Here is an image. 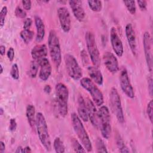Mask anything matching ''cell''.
Listing matches in <instances>:
<instances>
[{
    "instance_id": "6da1fadb",
    "label": "cell",
    "mask_w": 153,
    "mask_h": 153,
    "mask_svg": "<svg viewBox=\"0 0 153 153\" xmlns=\"http://www.w3.org/2000/svg\"><path fill=\"white\" fill-rule=\"evenodd\" d=\"M71 117L73 128L79 139L81 143L83 145L87 151L90 152L92 150L91 142L87 132L82 123L81 120L76 113L71 114Z\"/></svg>"
},
{
    "instance_id": "7a4b0ae2",
    "label": "cell",
    "mask_w": 153,
    "mask_h": 153,
    "mask_svg": "<svg viewBox=\"0 0 153 153\" xmlns=\"http://www.w3.org/2000/svg\"><path fill=\"white\" fill-rule=\"evenodd\" d=\"M36 130L41 144L47 151H50L51 148L50 137L46 120L41 112L36 114Z\"/></svg>"
},
{
    "instance_id": "3957f363",
    "label": "cell",
    "mask_w": 153,
    "mask_h": 153,
    "mask_svg": "<svg viewBox=\"0 0 153 153\" xmlns=\"http://www.w3.org/2000/svg\"><path fill=\"white\" fill-rule=\"evenodd\" d=\"M48 45L51 59L56 68H59L62 62V51L59 39L54 30L49 32Z\"/></svg>"
},
{
    "instance_id": "277c9868",
    "label": "cell",
    "mask_w": 153,
    "mask_h": 153,
    "mask_svg": "<svg viewBox=\"0 0 153 153\" xmlns=\"http://www.w3.org/2000/svg\"><path fill=\"white\" fill-rule=\"evenodd\" d=\"M98 112L99 127L102 136L106 139H109L111 134V125L109 111L106 106H100Z\"/></svg>"
},
{
    "instance_id": "5b68a950",
    "label": "cell",
    "mask_w": 153,
    "mask_h": 153,
    "mask_svg": "<svg viewBox=\"0 0 153 153\" xmlns=\"http://www.w3.org/2000/svg\"><path fill=\"white\" fill-rule=\"evenodd\" d=\"M56 98L60 115L64 117L68 114V103L69 99V90L66 85L59 82L55 87Z\"/></svg>"
},
{
    "instance_id": "8992f818",
    "label": "cell",
    "mask_w": 153,
    "mask_h": 153,
    "mask_svg": "<svg viewBox=\"0 0 153 153\" xmlns=\"http://www.w3.org/2000/svg\"><path fill=\"white\" fill-rule=\"evenodd\" d=\"M80 85L91 95L94 103L100 106L103 103V96L102 91L96 86L95 83L89 78L84 77L80 79Z\"/></svg>"
},
{
    "instance_id": "52a82bcc",
    "label": "cell",
    "mask_w": 153,
    "mask_h": 153,
    "mask_svg": "<svg viewBox=\"0 0 153 153\" xmlns=\"http://www.w3.org/2000/svg\"><path fill=\"white\" fill-rule=\"evenodd\" d=\"M85 39L87 49L91 61L94 66L99 68L100 64V53L96 44L95 36L93 32L88 31L85 33Z\"/></svg>"
},
{
    "instance_id": "ba28073f",
    "label": "cell",
    "mask_w": 153,
    "mask_h": 153,
    "mask_svg": "<svg viewBox=\"0 0 153 153\" xmlns=\"http://www.w3.org/2000/svg\"><path fill=\"white\" fill-rule=\"evenodd\" d=\"M109 102L112 111L115 114L117 120L119 123L123 124L124 122V112L120 95L115 87H112L109 93Z\"/></svg>"
},
{
    "instance_id": "9c48e42d",
    "label": "cell",
    "mask_w": 153,
    "mask_h": 153,
    "mask_svg": "<svg viewBox=\"0 0 153 153\" xmlns=\"http://www.w3.org/2000/svg\"><path fill=\"white\" fill-rule=\"evenodd\" d=\"M67 72L69 76L74 80H79L82 76V69L76 59L71 54H66L64 57Z\"/></svg>"
},
{
    "instance_id": "30bf717a",
    "label": "cell",
    "mask_w": 153,
    "mask_h": 153,
    "mask_svg": "<svg viewBox=\"0 0 153 153\" xmlns=\"http://www.w3.org/2000/svg\"><path fill=\"white\" fill-rule=\"evenodd\" d=\"M120 84L121 88L123 93L129 98L134 97V91L130 82L127 71L126 68H123L120 71Z\"/></svg>"
},
{
    "instance_id": "8fae6325",
    "label": "cell",
    "mask_w": 153,
    "mask_h": 153,
    "mask_svg": "<svg viewBox=\"0 0 153 153\" xmlns=\"http://www.w3.org/2000/svg\"><path fill=\"white\" fill-rule=\"evenodd\" d=\"M143 46L145 59L148 69L150 72L152 70V39L148 32H145L143 36Z\"/></svg>"
},
{
    "instance_id": "7c38bea8",
    "label": "cell",
    "mask_w": 153,
    "mask_h": 153,
    "mask_svg": "<svg viewBox=\"0 0 153 153\" xmlns=\"http://www.w3.org/2000/svg\"><path fill=\"white\" fill-rule=\"evenodd\" d=\"M57 16L63 31L69 32L71 27V19L68 9L65 7H59L57 9Z\"/></svg>"
},
{
    "instance_id": "4fadbf2b",
    "label": "cell",
    "mask_w": 153,
    "mask_h": 153,
    "mask_svg": "<svg viewBox=\"0 0 153 153\" xmlns=\"http://www.w3.org/2000/svg\"><path fill=\"white\" fill-rule=\"evenodd\" d=\"M110 40L112 49L115 54L118 57H121L124 53V47L117 30L114 27H111L110 30Z\"/></svg>"
},
{
    "instance_id": "5bb4252c",
    "label": "cell",
    "mask_w": 153,
    "mask_h": 153,
    "mask_svg": "<svg viewBox=\"0 0 153 153\" xmlns=\"http://www.w3.org/2000/svg\"><path fill=\"white\" fill-rule=\"evenodd\" d=\"M103 60L106 69L112 74H115L119 71V65L117 57L109 51H106L103 54Z\"/></svg>"
},
{
    "instance_id": "9a60e30c",
    "label": "cell",
    "mask_w": 153,
    "mask_h": 153,
    "mask_svg": "<svg viewBox=\"0 0 153 153\" xmlns=\"http://www.w3.org/2000/svg\"><path fill=\"white\" fill-rule=\"evenodd\" d=\"M126 36L130 50L134 56L137 54V44L134 30L131 23H127L125 27Z\"/></svg>"
},
{
    "instance_id": "2e32d148",
    "label": "cell",
    "mask_w": 153,
    "mask_h": 153,
    "mask_svg": "<svg viewBox=\"0 0 153 153\" xmlns=\"http://www.w3.org/2000/svg\"><path fill=\"white\" fill-rule=\"evenodd\" d=\"M69 4L75 19L79 22L83 21L85 16V13L82 2L79 0H71L69 1Z\"/></svg>"
},
{
    "instance_id": "e0dca14e",
    "label": "cell",
    "mask_w": 153,
    "mask_h": 153,
    "mask_svg": "<svg viewBox=\"0 0 153 153\" xmlns=\"http://www.w3.org/2000/svg\"><path fill=\"white\" fill-rule=\"evenodd\" d=\"M38 62L40 67L39 77L42 81H45L49 78L51 74V65L49 60L45 57L38 60Z\"/></svg>"
},
{
    "instance_id": "ac0fdd59",
    "label": "cell",
    "mask_w": 153,
    "mask_h": 153,
    "mask_svg": "<svg viewBox=\"0 0 153 153\" xmlns=\"http://www.w3.org/2000/svg\"><path fill=\"white\" fill-rule=\"evenodd\" d=\"M87 112L88 115V120H90V122L93 126L96 128H99V121H98V112L96 108L95 104L90 99H88L86 101Z\"/></svg>"
},
{
    "instance_id": "d6986e66",
    "label": "cell",
    "mask_w": 153,
    "mask_h": 153,
    "mask_svg": "<svg viewBox=\"0 0 153 153\" xmlns=\"http://www.w3.org/2000/svg\"><path fill=\"white\" fill-rule=\"evenodd\" d=\"M77 103L78 117L82 121L84 122H87L88 120V115L87 112V104L85 100L81 94H79L78 96Z\"/></svg>"
},
{
    "instance_id": "ffe728a7",
    "label": "cell",
    "mask_w": 153,
    "mask_h": 153,
    "mask_svg": "<svg viewBox=\"0 0 153 153\" xmlns=\"http://www.w3.org/2000/svg\"><path fill=\"white\" fill-rule=\"evenodd\" d=\"M47 48L45 44H38L32 49L31 56L33 60L38 61L45 58L47 55Z\"/></svg>"
},
{
    "instance_id": "44dd1931",
    "label": "cell",
    "mask_w": 153,
    "mask_h": 153,
    "mask_svg": "<svg viewBox=\"0 0 153 153\" xmlns=\"http://www.w3.org/2000/svg\"><path fill=\"white\" fill-rule=\"evenodd\" d=\"M35 24L36 28V41L38 42H40L44 39V38L45 36V25L42 19L38 16H35Z\"/></svg>"
},
{
    "instance_id": "7402d4cb",
    "label": "cell",
    "mask_w": 153,
    "mask_h": 153,
    "mask_svg": "<svg viewBox=\"0 0 153 153\" xmlns=\"http://www.w3.org/2000/svg\"><path fill=\"white\" fill-rule=\"evenodd\" d=\"M88 73L91 79L94 83L101 85L103 82V78L100 71L95 66H88L87 68Z\"/></svg>"
},
{
    "instance_id": "603a6c76",
    "label": "cell",
    "mask_w": 153,
    "mask_h": 153,
    "mask_svg": "<svg viewBox=\"0 0 153 153\" xmlns=\"http://www.w3.org/2000/svg\"><path fill=\"white\" fill-rule=\"evenodd\" d=\"M26 115L29 124L33 130H36V115L35 108L33 105L29 104L26 109Z\"/></svg>"
},
{
    "instance_id": "cb8c5ba5",
    "label": "cell",
    "mask_w": 153,
    "mask_h": 153,
    "mask_svg": "<svg viewBox=\"0 0 153 153\" xmlns=\"http://www.w3.org/2000/svg\"><path fill=\"white\" fill-rule=\"evenodd\" d=\"M39 66V65L38 61L33 60V61L31 62L27 71L28 75L30 78H35L36 76Z\"/></svg>"
},
{
    "instance_id": "d4e9b609",
    "label": "cell",
    "mask_w": 153,
    "mask_h": 153,
    "mask_svg": "<svg viewBox=\"0 0 153 153\" xmlns=\"http://www.w3.org/2000/svg\"><path fill=\"white\" fill-rule=\"evenodd\" d=\"M20 36L24 42L26 44H29L33 38L34 32L30 29H23L20 32Z\"/></svg>"
},
{
    "instance_id": "484cf974",
    "label": "cell",
    "mask_w": 153,
    "mask_h": 153,
    "mask_svg": "<svg viewBox=\"0 0 153 153\" xmlns=\"http://www.w3.org/2000/svg\"><path fill=\"white\" fill-rule=\"evenodd\" d=\"M53 148L55 151L57 153H63L65 151V147L63 142L60 137H56L53 142Z\"/></svg>"
},
{
    "instance_id": "4316f807",
    "label": "cell",
    "mask_w": 153,
    "mask_h": 153,
    "mask_svg": "<svg viewBox=\"0 0 153 153\" xmlns=\"http://www.w3.org/2000/svg\"><path fill=\"white\" fill-rule=\"evenodd\" d=\"M89 8L94 12H99L102 8V3L100 1H88Z\"/></svg>"
},
{
    "instance_id": "83f0119b",
    "label": "cell",
    "mask_w": 153,
    "mask_h": 153,
    "mask_svg": "<svg viewBox=\"0 0 153 153\" xmlns=\"http://www.w3.org/2000/svg\"><path fill=\"white\" fill-rule=\"evenodd\" d=\"M72 146L76 152H85L86 150L84 148L83 145L81 144L75 138H72L71 139Z\"/></svg>"
},
{
    "instance_id": "f1b7e54d",
    "label": "cell",
    "mask_w": 153,
    "mask_h": 153,
    "mask_svg": "<svg viewBox=\"0 0 153 153\" xmlns=\"http://www.w3.org/2000/svg\"><path fill=\"white\" fill-rule=\"evenodd\" d=\"M128 11L132 15L134 14L136 12V2L134 1H123Z\"/></svg>"
},
{
    "instance_id": "f546056e",
    "label": "cell",
    "mask_w": 153,
    "mask_h": 153,
    "mask_svg": "<svg viewBox=\"0 0 153 153\" xmlns=\"http://www.w3.org/2000/svg\"><path fill=\"white\" fill-rule=\"evenodd\" d=\"M96 146L97 152H108L106 145L101 138L97 137L96 140Z\"/></svg>"
},
{
    "instance_id": "4dcf8cb0",
    "label": "cell",
    "mask_w": 153,
    "mask_h": 153,
    "mask_svg": "<svg viewBox=\"0 0 153 153\" xmlns=\"http://www.w3.org/2000/svg\"><path fill=\"white\" fill-rule=\"evenodd\" d=\"M117 145L119 148V151L121 152H128L129 150L127 149V146L125 145L123 140L121 139L120 135L117 136Z\"/></svg>"
},
{
    "instance_id": "1f68e13d",
    "label": "cell",
    "mask_w": 153,
    "mask_h": 153,
    "mask_svg": "<svg viewBox=\"0 0 153 153\" xmlns=\"http://www.w3.org/2000/svg\"><path fill=\"white\" fill-rule=\"evenodd\" d=\"M10 75L13 79L15 80H17L19 78V69L18 65L16 63L12 65L10 70Z\"/></svg>"
},
{
    "instance_id": "d6a6232c",
    "label": "cell",
    "mask_w": 153,
    "mask_h": 153,
    "mask_svg": "<svg viewBox=\"0 0 153 153\" xmlns=\"http://www.w3.org/2000/svg\"><path fill=\"white\" fill-rule=\"evenodd\" d=\"M7 12H8L7 7L6 6H4L1 9V11L0 13V27L1 28H2V27L5 24V20L7 14Z\"/></svg>"
},
{
    "instance_id": "836d02e7",
    "label": "cell",
    "mask_w": 153,
    "mask_h": 153,
    "mask_svg": "<svg viewBox=\"0 0 153 153\" xmlns=\"http://www.w3.org/2000/svg\"><path fill=\"white\" fill-rule=\"evenodd\" d=\"M14 13H15L16 16L18 18H20V19H25L26 17V15H27L26 12L25 11V10L22 9L19 6H17L16 8Z\"/></svg>"
},
{
    "instance_id": "e575fe53",
    "label": "cell",
    "mask_w": 153,
    "mask_h": 153,
    "mask_svg": "<svg viewBox=\"0 0 153 153\" xmlns=\"http://www.w3.org/2000/svg\"><path fill=\"white\" fill-rule=\"evenodd\" d=\"M152 109H153V101H152V100H151L147 105L146 113H147L148 118L151 123H152V116H153Z\"/></svg>"
},
{
    "instance_id": "d590c367",
    "label": "cell",
    "mask_w": 153,
    "mask_h": 153,
    "mask_svg": "<svg viewBox=\"0 0 153 153\" xmlns=\"http://www.w3.org/2000/svg\"><path fill=\"white\" fill-rule=\"evenodd\" d=\"M81 57L84 65H87L88 63V55L85 50H82L81 51Z\"/></svg>"
},
{
    "instance_id": "8d00e7d4",
    "label": "cell",
    "mask_w": 153,
    "mask_h": 153,
    "mask_svg": "<svg viewBox=\"0 0 153 153\" xmlns=\"http://www.w3.org/2000/svg\"><path fill=\"white\" fill-rule=\"evenodd\" d=\"M22 4L23 5V7L24 8V10L29 11L31 9L32 7V2L31 1L29 0H27V1H22Z\"/></svg>"
},
{
    "instance_id": "74e56055",
    "label": "cell",
    "mask_w": 153,
    "mask_h": 153,
    "mask_svg": "<svg viewBox=\"0 0 153 153\" xmlns=\"http://www.w3.org/2000/svg\"><path fill=\"white\" fill-rule=\"evenodd\" d=\"M32 24V20L31 18H26L23 23V29H30Z\"/></svg>"
},
{
    "instance_id": "f35d334b",
    "label": "cell",
    "mask_w": 153,
    "mask_h": 153,
    "mask_svg": "<svg viewBox=\"0 0 153 153\" xmlns=\"http://www.w3.org/2000/svg\"><path fill=\"white\" fill-rule=\"evenodd\" d=\"M7 56L10 62H13L14 58V50L13 47H10L7 53Z\"/></svg>"
},
{
    "instance_id": "ab89813d",
    "label": "cell",
    "mask_w": 153,
    "mask_h": 153,
    "mask_svg": "<svg viewBox=\"0 0 153 153\" xmlns=\"http://www.w3.org/2000/svg\"><path fill=\"white\" fill-rule=\"evenodd\" d=\"M17 128V122L14 118H11L10 120L9 130L11 131H14Z\"/></svg>"
},
{
    "instance_id": "60d3db41",
    "label": "cell",
    "mask_w": 153,
    "mask_h": 153,
    "mask_svg": "<svg viewBox=\"0 0 153 153\" xmlns=\"http://www.w3.org/2000/svg\"><path fill=\"white\" fill-rule=\"evenodd\" d=\"M137 3L142 11H145L146 10L147 2L146 1H137Z\"/></svg>"
},
{
    "instance_id": "b9f144b4",
    "label": "cell",
    "mask_w": 153,
    "mask_h": 153,
    "mask_svg": "<svg viewBox=\"0 0 153 153\" xmlns=\"http://www.w3.org/2000/svg\"><path fill=\"white\" fill-rule=\"evenodd\" d=\"M148 90L149 91V94L152 97V79L151 77H150L149 79H148Z\"/></svg>"
},
{
    "instance_id": "7bdbcfd3",
    "label": "cell",
    "mask_w": 153,
    "mask_h": 153,
    "mask_svg": "<svg viewBox=\"0 0 153 153\" xmlns=\"http://www.w3.org/2000/svg\"><path fill=\"white\" fill-rule=\"evenodd\" d=\"M44 91L45 93L49 94L51 91V87H50V85H46L44 88Z\"/></svg>"
},
{
    "instance_id": "ee69618b",
    "label": "cell",
    "mask_w": 153,
    "mask_h": 153,
    "mask_svg": "<svg viewBox=\"0 0 153 153\" xmlns=\"http://www.w3.org/2000/svg\"><path fill=\"white\" fill-rule=\"evenodd\" d=\"M0 152L3 153L5 149V145L3 141L0 142Z\"/></svg>"
},
{
    "instance_id": "f6af8a7d",
    "label": "cell",
    "mask_w": 153,
    "mask_h": 153,
    "mask_svg": "<svg viewBox=\"0 0 153 153\" xmlns=\"http://www.w3.org/2000/svg\"><path fill=\"white\" fill-rule=\"evenodd\" d=\"M5 53V45H0V54L1 56H4Z\"/></svg>"
},
{
    "instance_id": "bcb514c9",
    "label": "cell",
    "mask_w": 153,
    "mask_h": 153,
    "mask_svg": "<svg viewBox=\"0 0 153 153\" xmlns=\"http://www.w3.org/2000/svg\"><path fill=\"white\" fill-rule=\"evenodd\" d=\"M32 150L30 149V148L29 146H26L25 148H23V152H31Z\"/></svg>"
},
{
    "instance_id": "7dc6e473",
    "label": "cell",
    "mask_w": 153,
    "mask_h": 153,
    "mask_svg": "<svg viewBox=\"0 0 153 153\" xmlns=\"http://www.w3.org/2000/svg\"><path fill=\"white\" fill-rule=\"evenodd\" d=\"M23 148L21 146H20L17 147L15 152H16V153H22V152H23Z\"/></svg>"
},
{
    "instance_id": "c3c4849f",
    "label": "cell",
    "mask_w": 153,
    "mask_h": 153,
    "mask_svg": "<svg viewBox=\"0 0 153 153\" xmlns=\"http://www.w3.org/2000/svg\"><path fill=\"white\" fill-rule=\"evenodd\" d=\"M4 111L3 108H0V115H2L4 114Z\"/></svg>"
},
{
    "instance_id": "681fc988",
    "label": "cell",
    "mask_w": 153,
    "mask_h": 153,
    "mask_svg": "<svg viewBox=\"0 0 153 153\" xmlns=\"http://www.w3.org/2000/svg\"><path fill=\"white\" fill-rule=\"evenodd\" d=\"M0 74H2L3 72V66H2V65H0Z\"/></svg>"
},
{
    "instance_id": "f907efd6",
    "label": "cell",
    "mask_w": 153,
    "mask_h": 153,
    "mask_svg": "<svg viewBox=\"0 0 153 153\" xmlns=\"http://www.w3.org/2000/svg\"><path fill=\"white\" fill-rule=\"evenodd\" d=\"M57 2L62 4H65L66 3V1H58Z\"/></svg>"
}]
</instances>
